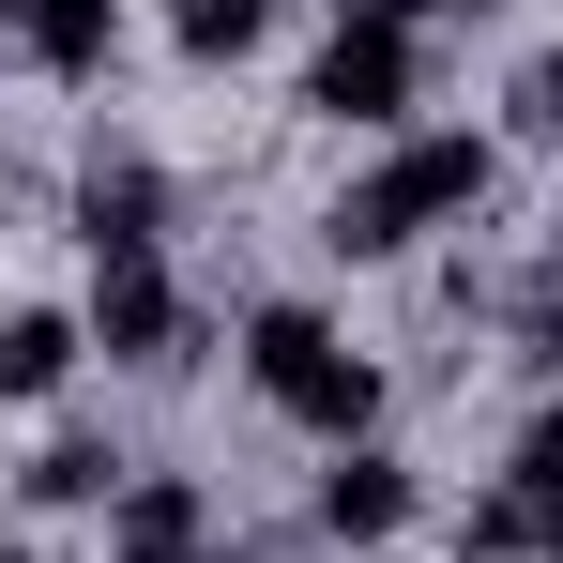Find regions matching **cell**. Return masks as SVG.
Here are the masks:
<instances>
[{
    "label": "cell",
    "mask_w": 563,
    "mask_h": 563,
    "mask_svg": "<svg viewBox=\"0 0 563 563\" xmlns=\"http://www.w3.org/2000/svg\"><path fill=\"white\" fill-rule=\"evenodd\" d=\"M472 198H487V137H396L366 184L335 198V229H320V244H335V260H411L427 229H457Z\"/></svg>",
    "instance_id": "1"
},
{
    "label": "cell",
    "mask_w": 563,
    "mask_h": 563,
    "mask_svg": "<svg viewBox=\"0 0 563 563\" xmlns=\"http://www.w3.org/2000/svg\"><path fill=\"white\" fill-rule=\"evenodd\" d=\"M244 366H260V396L275 411H305L320 442H366V411H380V380H366V351L320 320V305H260V335H244Z\"/></svg>",
    "instance_id": "2"
},
{
    "label": "cell",
    "mask_w": 563,
    "mask_h": 563,
    "mask_svg": "<svg viewBox=\"0 0 563 563\" xmlns=\"http://www.w3.org/2000/svg\"><path fill=\"white\" fill-rule=\"evenodd\" d=\"M411 31H380V15H335V46H320V77H305V107H335V122H411Z\"/></svg>",
    "instance_id": "3"
},
{
    "label": "cell",
    "mask_w": 563,
    "mask_h": 563,
    "mask_svg": "<svg viewBox=\"0 0 563 563\" xmlns=\"http://www.w3.org/2000/svg\"><path fill=\"white\" fill-rule=\"evenodd\" d=\"M92 351L168 366V351H184V289L153 275V260H92Z\"/></svg>",
    "instance_id": "4"
},
{
    "label": "cell",
    "mask_w": 563,
    "mask_h": 563,
    "mask_svg": "<svg viewBox=\"0 0 563 563\" xmlns=\"http://www.w3.org/2000/svg\"><path fill=\"white\" fill-rule=\"evenodd\" d=\"M396 518H411V472H396V457H366V442H335V472H320V533L380 549Z\"/></svg>",
    "instance_id": "5"
},
{
    "label": "cell",
    "mask_w": 563,
    "mask_h": 563,
    "mask_svg": "<svg viewBox=\"0 0 563 563\" xmlns=\"http://www.w3.org/2000/svg\"><path fill=\"white\" fill-rule=\"evenodd\" d=\"M107 533H122V563H198V533H213V518H198L184 472H153V487H122V518H107Z\"/></svg>",
    "instance_id": "6"
},
{
    "label": "cell",
    "mask_w": 563,
    "mask_h": 563,
    "mask_svg": "<svg viewBox=\"0 0 563 563\" xmlns=\"http://www.w3.org/2000/svg\"><path fill=\"white\" fill-rule=\"evenodd\" d=\"M77 351H92V320L15 305V320H0V396H62V380H77Z\"/></svg>",
    "instance_id": "7"
},
{
    "label": "cell",
    "mask_w": 563,
    "mask_h": 563,
    "mask_svg": "<svg viewBox=\"0 0 563 563\" xmlns=\"http://www.w3.org/2000/svg\"><path fill=\"white\" fill-rule=\"evenodd\" d=\"M77 244H92V260H153V168H92Z\"/></svg>",
    "instance_id": "8"
},
{
    "label": "cell",
    "mask_w": 563,
    "mask_h": 563,
    "mask_svg": "<svg viewBox=\"0 0 563 563\" xmlns=\"http://www.w3.org/2000/svg\"><path fill=\"white\" fill-rule=\"evenodd\" d=\"M107 46H122V0H46L31 15V62L46 77H107Z\"/></svg>",
    "instance_id": "9"
},
{
    "label": "cell",
    "mask_w": 563,
    "mask_h": 563,
    "mask_svg": "<svg viewBox=\"0 0 563 563\" xmlns=\"http://www.w3.org/2000/svg\"><path fill=\"white\" fill-rule=\"evenodd\" d=\"M549 518H563L549 487H487V503H472V563H533V549H549Z\"/></svg>",
    "instance_id": "10"
},
{
    "label": "cell",
    "mask_w": 563,
    "mask_h": 563,
    "mask_svg": "<svg viewBox=\"0 0 563 563\" xmlns=\"http://www.w3.org/2000/svg\"><path fill=\"white\" fill-rule=\"evenodd\" d=\"M168 31H184V62H244V46L275 31V0H184Z\"/></svg>",
    "instance_id": "11"
},
{
    "label": "cell",
    "mask_w": 563,
    "mask_h": 563,
    "mask_svg": "<svg viewBox=\"0 0 563 563\" xmlns=\"http://www.w3.org/2000/svg\"><path fill=\"white\" fill-rule=\"evenodd\" d=\"M31 503H107V442H46L31 457Z\"/></svg>",
    "instance_id": "12"
},
{
    "label": "cell",
    "mask_w": 563,
    "mask_h": 563,
    "mask_svg": "<svg viewBox=\"0 0 563 563\" xmlns=\"http://www.w3.org/2000/svg\"><path fill=\"white\" fill-rule=\"evenodd\" d=\"M518 487H549V503H563V396L533 411V427H518Z\"/></svg>",
    "instance_id": "13"
},
{
    "label": "cell",
    "mask_w": 563,
    "mask_h": 563,
    "mask_svg": "<svg viewBox=\"0 0 563 563\" xmlns=\"http://www.w3.org/2000/svg\"><path fill=\"white\" fill-rule=\"evenodd\" d=\"M518 137H563V46L533 62V77H518Z\"/></svg>",
    "instance_id": "14"
},
{
    "label": "cell",
    "mask_w": 563,
    "mask_h": 563,
    "mask_svg": "<svg viewBox=\"0 0 563 563\" xmlns=\"http://www.w3.org/2000/svg\"><path fill=\"white\" fill-rule=\"evenodd\" d=\"M533 366H563V289H549V305H533Z\"/></svg>",
    "instance_id": "15"
},
{
    "label": "cell",
    "mask_w": 563,
    "mask_h": 563,
    "mask_svg": "<svg viewBox=\"0 0 563 563\" xmlns=\"http://www.w3.org/2000/svg\"><path fill=\"white\" fill-rule=\"evenodd\" d=\"M335 15H380V31H411V15H427V0H335Z\"/></svg>",
    "instance_id": "16"
},
{
    "label": "cell",
    "mask_w": 563,
    "mask_h": 563,
    "mask_svg": "<svg viewBox=\"0 0 563 563\" xmlns=\"http://www.w3.org/2000/svg\"><path fill=\"white\" fill-rule=\"evenodd\" d=\"M0 15H46V0H0Z\"/></svg>",
    "instance_id": "17"
},
{
    "label": "cell",
    "mask_w": 563,
    "mask_h": 563,
    "mask_svg": "<svg viewBox=\"0 0 563 563\" xmlns=\"http://www.w3.org/2000/svg\"><path fill=\"white\" fill-rule=\"evenodd\" d=\"M457 15H487V0H457Z\"/></svg>",
    "instance_id": "18"
},
{
    "label": "cell",
    "mask_w": 563,
    "mask_h": 563,
    "mask_svg": "<svg viewBox=\"0 0 563 563\" xmlns=\"http://www.w3.org/2000/svg\"><path fill=\"white\" fill-rule=\"evenodd\" d=\"M0 563H31V549H0Z\"/></svg>",
    "instance_id": "19"
}]
</instances>
